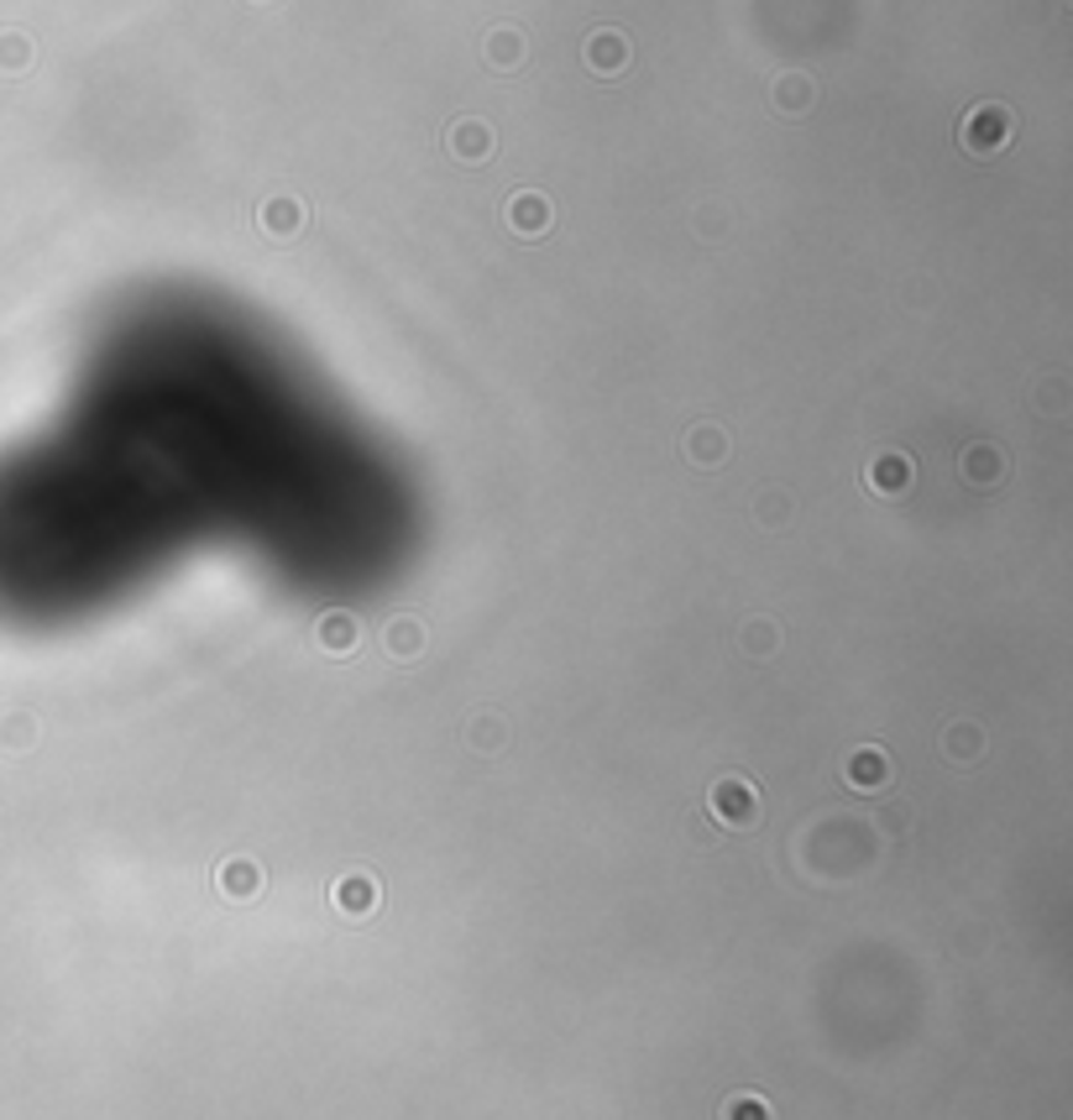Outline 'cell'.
<instances>
[{
	"instance_id": "obj_1",
	"label": "cell",
	"mask_w": 1073,
	"mask_h": 1120,
	"mask_svg": "<svg viewBox=\"0 0 1073 1120\" xmlns=\"http://www.w3.org/2000/svg\"><path fill=\"white\" fill-rule=\"evenodd\" d=\"M1011 137H1016V116H1011V105H1001V100H979V105H969L964 120H958V147H964L969 158H995V152L1011 147Z\"/></svg>"
},
{
	"instance_id": "obj_2",
	"label": "cell",
	"mask_w": 1073,
	"mask_h": 1120,
	"mask_svg": "<svg viewBox=\"0 0 1073 1120\" xmlns=\"http://www.w3.org/2000/svg\"><path fill=\"white\" fill-rule=\"evenodd\" d=\"M911 482H916V466H911L907 451H875L869 461H864V487H875V493H885V498H901V493H911Z\"/></svg>"
},
{
	"instance_id": "obj_3",
	"label": "cell",
	"mask_w": 1073,
	"mask_h": 1120,
	"mask_svg": "<svg viewBox=\"0 0 1073 1120\" xmlns=\"http://www.w3.org/2000/svg\"><path fill=\"white\" fill-rule=\"evenodd\" d=\"M508 226H514V236H529V241H540V236H550V226H555V205H550L545 194L540 189H519V194H508Z\"/></svg>"
},
{
	"instance_id": "obj_4",
	"label": "cell",
	"mask_w": 1073,
	"mask_h": 1120,
	"mask_svg": "<svg viewBox=\"0 0 1073 1120\" xmlns=\"http://www.w3.org/2000/svg\"><path fill=\"white\" fill-rule=\"evenodd\" d=\"M493 147H498V137H493V126L477 116H461L446 126V152H451L455 163H487Z\"/></svg>"
},
{
	"instance_id": "obj_5",
	"label": "cell",
	"mask_w": 1073,
	"mask_h": 1120,
	"mask_svg": "<svg viewBox=\"0 0 1073 1120\" xmlns=\"http://www.w3.org/2000/svg\"><path fill=\"white\" fill-rule=\"evenodd\" d=\"M707 807L717 811L723 828H749V822L760 817V796H754L749 781H717L713 796H707Z\"/></svg>"
},
{
	"instance_id": "obj_6",
	"label": "cell",
	"mask_w": 1073,
	"mask_h": 1120,
	"mask_svg": "<svg viewBox=\"0 0 1073 1120\" xmlns=\"http://www.w3.org/2000/svg\"><path fill=\"white\" fill-rule=\"evenodd\" d=\"M581 58H587V69L602 73V79H613V73L628 69V37H623L619 26H597L592 37H587V48H581Z\"/></svg>"
},
{
	"instance_id": "obj_7",
	"label": "cell",
	"mask_w": 1073,
	"mask_h": 1120,
	"mask_svg": "<svg viewBox=\"0 0 1073 1120\" xmlns=\"http://www.w3.org/2000/svg\"><path fill=\"white\" fill-rule=\"evenodd\" d=\"M257 226H263L273 241H293L310 226V210H304V199H293V194H273L263 210H257Z\"/></svg>"
},
{
	"instance_id": "obj_8",
	"label": "cell",
	"mask_w": 1073,
	"mask_h": 1120,
	"mask_svg": "<svg viewBox=\"0 0 1073 1120\" xmlns=\"http://www.w3.org/2000/svg\"><path fill=\"white\" fill-rule=\"evenodd\" d=\"M958 477L969 482V487H995V482L1005 477L1001 446H990V440H974V446H964V451H958Z\"/></svg>"
},
{
	"instance_id": "obj_9",
	"label": "cell",
	"mask_w": 1073,
	"mask_h": 1120,
	"mask_svg": "<svg viewBox=\"0 0 1073 1120\" xmlns=\"http://www.w3.org/2000/svg\"><path fill=\"white\" fill-rule=\"evenodd\" d=\"M524 53H529V43H524L519 26H493V32L482 37V58H487L498 73H514L519 63H524Z\"/></svg>"
},
{
	"instance_id": "obj_10",
	"label": "cell",
	"mask_w": 1073,
	"mask_h": 1120,
	"mask_svg": "<svg viewBox=\"0 0 1073 1120\" xmlns=\"http://www.w3.org/2000/svg\"><path fill=\"white\" fill-rule=\"evenodd\" d=\"M770 100H775L781 116H807L811 100H817V84H811V73H781L775 90H770Z\"/></svg>"
},
{
	"instance_id": "obj_11",
	"label": "cell",
	"mask_w": 1073,
	"mask_h": 1120,
	"mask_svg": "<svg viewBox=\"0 0 1073 1120\" xmlns=\"http://www.w3.org/2000/svg\"><path fill=\"white\" fill-rule=\"evenodd\" d=\"M885 781H890V760H885L880 749H858V754H849V786L880 790Z\"/></svg>"
},
{
	"instance_id": "obj_12",
	"label": "cell",
	"mask_w": 1073,
	"mask_h": 1120,
	"mask_svg": "<svg viewBox=\"0 0 1073 1120\" xmlns=\"http://www.w3.org/2000/svg\"><path fill=\"white\" fill-rule=\"evenodd\" d=\"M687 455H692L696 466H723V455H728V435L717 425H696L692 435H687Z\"/></svg>"
},
{
	"instance_id": "obj_13",
	"label": "cell",
	"mask_w": 1073,
	"mask_h": 1120,
	"mask_svg": "<svg viewBox=\"0 0 1073 1120\" xmlns=\"http://www.w3.org/2000/svg\"><path fill=\"white\" fill-rule=\"evenodd\" d=\"M335 901H341V911L361 916V911L378 907V880H372V875H346V880L335 885Z\"/></svg>"
},
{
	"instance_id": "obj_14",
	"label": "cell",
	"mask_w": 1073,
	"mask_h": 1120,
	"mask_svg": "<svg viewBox=\"0 0 1073 1120\" xmlns=\"http://www.w3.org/2000/svg\"><path fill=\"white\" fill-rule=\"evenodd\" d=\"M257 885H263V875H257L252 858H226V864H220V890H226V896L246 901V896H257Z\"/></svg>"
},
{
	"instance_id": "obj_15",
	"label": "cell",
	"mask_w": 1073,
	"mask_h": 1120,
	"mask_svg": "<svg viewBox=\"0 0 1073 1120\" xmlns=\"http://www.w3.org/2000/svg\"><path fill=\"white\" fill-rule=\"evenodd\" d=\"M26 63H32V43H26L22 32H0V69L16 73V69H26Z\"/></svg>"
},
{
	"instance_id": "obj_16",
	"label": "cell",
	"mask_w": 1073,
	"mask_h": 1120,
	"mask_svg": "<svg viewBox=\"0 0 1073 1120\" xmlns=\"http://www.w3.org/2000/svg\"><path fill=\"white\" fill-rule=\"evenodd\" d=\"M351 634H357V628H351V619H346V613H331V619L320 623V639H325V649H331V655H346V649H351Z\"/></svg>"
},
{
	"instance_id": "obj_17",
	"label": "cell",
	"mask_w": 1073,
	"mask_h": 1120,
	"mask_svg": "<svg viewBox=\"0 0 1073 1120\" xmlns=\"http://www.w3.org/2000/svg\"><path fill=\"white\" fill-rule=\"evenodd\" d=\"M419 639H425V634H419V623L414 619L388 628V649H393V655H419Z\"/></svg>"
},
{
	"instance_id": "obj_18",
	"label": "cell",
	"mask_w": 1073,
	"mask_h": 1120,
	"mask_svg": "<svg viewBox=\"0 0 1073 1120\" xmlns=\"http://www.w3.org/2000/svg\"><path fill=\"white\" fill-rule=\"evenodd\" d=\"M257 5H267V0H257Z\"/></svg>"
}]
</instances>
